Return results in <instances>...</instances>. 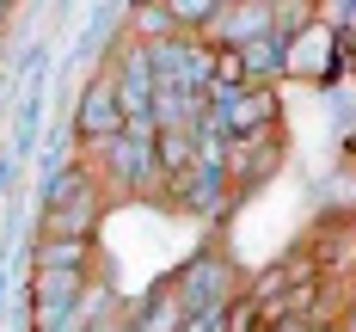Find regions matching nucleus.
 Instances as JSON below:
<instances>
[{"label":"nucleus","instance_id":"nucleus-1","mask_svg":"<svg viewBox=\"0 0 356 332\" xmlns=\"http://www.w3.org/2000/svg\"><path fill=\"white\" fill-rule=\"evenodd\" d=\"M99 216H105V184H99V173L86 160L62 166L56 184H49V197H43V234H80V240H92L99 234Z\"/></svg>","mask_w":356,"mask_h":332},{"label":"nucleus","instance_id":"nucleus-2","mask_svg":"<svg viewBox=\"0 0 356 332\" xmlns=\"http://www.w3.org/2000/svg\"><path fill=\"white\" fill-rule=\"evenodd\" d=\"M277 160H283V123H270V129H252V136H221V191L227 197H240V191H258V184L277 173Z\"/></svg>","mask_w":356,"mask_h":332},{"label":"nucleus","instance_id":"nucleus-3","mask_svg":"<svg viewBox=\"0 0 356 332\" xmlns=\"http://www.w3.org/2000/svg\"><path fill=\"white\" fill-rule=\"evenodd\" d=\"M209 117H221V136H252V129H270L283 117V105H277V86L240 80V86H227L209 105Z\"/></svg>","mask_w":356,"mask_h":332},{"label":"nucleus","instance_id":"nucleus-4","mask_svg":"<svg viewBox=\"0 0 356 332\" xmlns=\"http://www.w3.org/2000/svg\"><path fill=\"white\" fill-rule=\"evenodd\" d=\"M332 25L325 19H307L295 37H283V68L289 74H301V80H325L332 74Z\"/></svg>","mask_w":356,"mask_h":332},{"label":"nucleus","instance_id":"nucleus-5","mask_svg":"<svg viewBox=\"0 0 356 332\" xmlns=\"http://www.w3.org/2000/svg\"><path fill=\"white\" fill-rule=\"evenodd\" d=\"M129 117H123V99H117V80H111V68L80 93V142H99V136H117Z\"/></svg>","mask_w":356,"mask_h":332},{"label":"nucleus","instance_id":"nucleus-6","mask_svg":"<svg viewBox=\"0 0 356 332\" xmlns=\"http://www.w3.org/2000/svg\"><path fill=\"white\" fill-rule=\"evenodd\" d=\"M129 31L142 37V43H160V37H172V13H166V0H142L136 6V19H129Z\"/></svg>","mask_w":356,"mask_h":332},{"label":"nucleus","instance_id":"nucleus-7","mask_svg":"<svg viewBox=\"0 0 356 332\" xmlns=\"http://www.w3.org/2000/svg\"><path fill=\"white\" fill-rule=\"evenodd\" d=\"M166 13H172V25L178 31H209V19L221 13V0H166Z\"/></svg>","mask_w":356,"mask_h":332},{"label":"nucleus","instance_id":"nucleus-8","mask_svg":"<svg viewBox=\"0 0 356 332\" xmlns=\"http://www.w3.org/2000/svg\"><path fill=\"white\" fill-rule=\"evenodd\" d=\"M6 6H13V0H0V25H6Z\"/></svg>","mask_w":356,"mask_h":332}]
</instances>
